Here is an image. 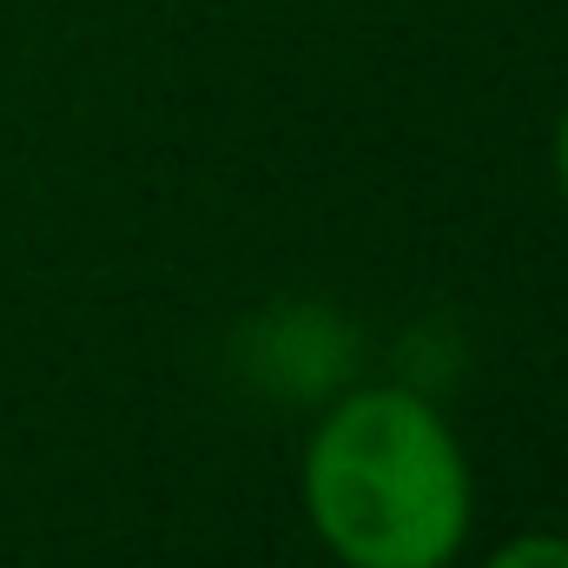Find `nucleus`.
I'll list each match as a JSON object with an SVG mask.
<instances>
[{
    "mask_svg": "<svg viewBox=\"0 0 568 568\" xmlns=\"http://www.w3.org/2000/svg\"><path fill=\"white\" fill-rule=\"evenodd\" d=\"M483 568H568V536L556 529H529V536H509Z\"/></svg>",
    "mask_w": 568,
    "mask_h": 568,
    "instance_id": "nucleus-2",
    "label": "nucleus"
},
{
    "mask_svg": "<svg viewBox=\"0 0 568 568\" xmlns=\"http://www.w3.org/2000/svg\"><path fill=\"white\" fill-rule=\"evenodd\" d=\"M556 179H562V192H568V113H562V126H556Z\"/></svg>",
    "mask_w": 568,
    "mask_h": 568,
    "instance_id": "nucleus-3",
    "label": "nucleus"
},
{
    "mask_svg": "<svg viewBox=\"0 0 568 568\" xmlns=\"http://www.w3.org/2000/svg\"><path fill=\"white\" fill-rule=\"evenodd\" d=\"M304 509L344 568H449L476 483L429 397L351 390L304 449Z\"/></svg>",
    "mask_w": 568,
    "mask_h": 568,
    "instance_id": "nucleus-1",
    "label": "nucleus"
}]
</instances>
